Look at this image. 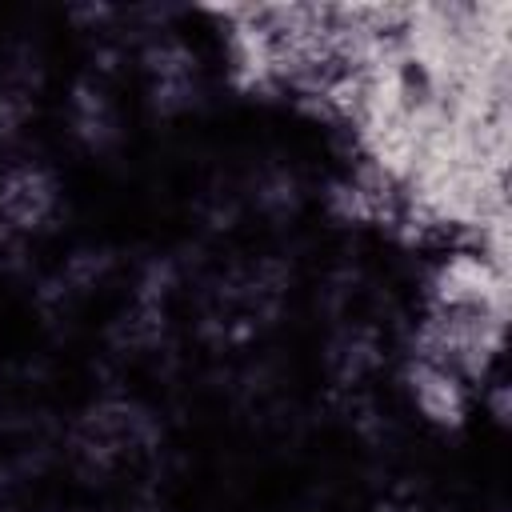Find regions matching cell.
Returning a JSON list of instances; mask_svg holds the SVG:
<instances>
[{
	"label": "cell",
	"instance_id": "obj_1",
	"mask_svg": "<svg viewBox=\"0 0 512 512\" xmlns=\"http://www.w3.org/2000/svg\"><path fill=\"white\" fill-rule=\"evenodd\" d=\"M404 384L408 396L416 404V412L436 424V428H460L468 408H472V388L464 376H456L452 368H440L432 360H408L404 368Z\"/></svg>",
	"mask_w": 512,
	"mask_h": 512
},
{
	"label": "cell",
	"instance_id": "obj_2",
	"mask_svg": "<svg viewBox=\"0 0 512 512\" xmlns=\"http://www.w3.org/2000/svg\"><path fill=\"white\" fill-rule=\"evenodd\" d=\"M56 204H60V192H56V180H52L48 168H40V164H8L0 172V220L16 236L48 224Z\"/></svg>",
	"mask_w": 512,
	"mask_h": 512
},
{
	"label": "cell",
	"instance_id": "obj_3",
	"mask_svg": "<svg viewBox=\"0 0 512 512\" xmlns=\"http://www.w3.org/2000/svg\"><path fill=\"white\" fill-rule=\"evenodd\" d=\"M72 128L92 148H104L116 136V112H112V100L100 84H80L72 92Z\"/></svg>",
	"mask_w": 512,
	"mask_h": 512
}]
</instances>
